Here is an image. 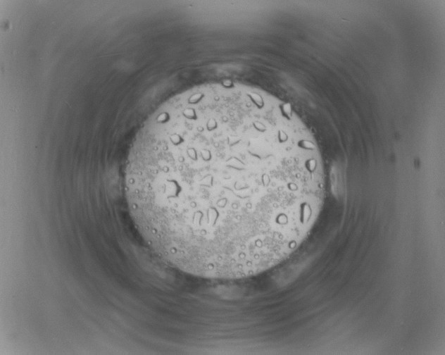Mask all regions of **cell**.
Wrapping results in <instances>:
<instances>
[{
    "label": "cell",
    "mask_w": 445,
    "mask_h": 355,
    "mask_svg": "<svg viewBox=\"0 0 445 355\" xmlns=\"http://www.w3.org/2000/svg\"><path fill=\"white\" fill-rule=\"evenodd\" d=\"M125 188L147 245L201 278L242 279L288 257L322 206L314 144L249 92L174 96L138 135Z\"/></svg>",
    "instance_id": "6da1fadb"
}]
</instances>
